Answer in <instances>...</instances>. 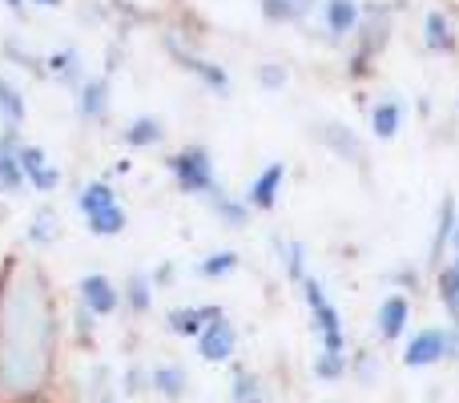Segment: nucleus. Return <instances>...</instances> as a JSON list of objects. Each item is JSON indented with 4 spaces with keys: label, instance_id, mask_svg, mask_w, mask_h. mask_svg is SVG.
Wrapping results in <instances>:
<instances>
[{
    "label": "nucleus",
    "instance_id": "nucleus-1",
    "mask_svg": "<svg viewBox=\"0 0 459 403\" xmlns=\"http://www.w3.org/2000/svg\"><path fill=\"white\" fill-rule=\"evenodd\" d=\"M56 364V315L48 278L32 262H8L0 278V403H32Z\"/></svg>",
    "mask_w": 459,
    "mask_h": 403
},
{
    "label": "nucleus",
    "instance_id": "nucleus-2",
    "mask_svg": "<svg viewBox=\"0 0 459 403\" xmlns=\"http://www.w3.org/2000/svg\"><path fill=\"white\" fill-rule=\"evenodd\" d=\"M299 286H302V299H307V307H310V319H315L318 339H323V351H331V355H347V331H342V315H339V307L326 299L323 283L307 275Z\"/></svg>",
    "mask_w": 459,
    "mask_h": 403
},
{
    "label": "nucleus",
    "instance_id": "nucleus-3",
    "mask_svg": "<svg viewBox=\"0 0 459 403\" xmlns=\"http://www.w3.org/2000/svg\"><path fill=\"white\" fill-rule=\"evenodd\" d=\"M169 174H174L182 194H202V198H210V194L218 190L214 158H210L206 145H186V150H178L174 158H169Z\"/></svg>",
    "mask_w": 459,
    "mask_h": 403
},
{
    "label": "nucleus",
    "instance_id": "nucleus-4",
    "mask_svg": "<svg viewBox=\"0 0 459 403\" xmlns=\"http://www.w3.org/2000/svg\"><path fill=\"white\" fill-rule=\"evenodd\" d=\"M459 355V327H423L403 343V367H436Z\"/></svg>",
    "mask_w": 459,
    "mask_h": 403
},
{
    "label": "nucleus",
    "instance_id": "nucleus-5",
    "mask_svg": "<svg viewBox=\"0 0 459 403\" xmlns=\"http://www.w3.org/2000/svg\"><path fill=\"white\" fill-rule=\"evenodd\" d=\"M355 37H359V53H355V61H351V73L367 77L371 61L383 53V45H387V37H391V8H367Z\"/></svg>",
    "mask_w": 459,
    "mask_h": 403
},
{
    "label": "nucleus",
    "instance_id": "nucleus-6",
    "mask_svg": "<svg viewBox=\"0 0 459 403\" xmlns=\"http://www.w3.org/2000/svg\"><path fill=\"white\" fill-rule=\"evenodd\" d=\"M77 299H81V307L89 311V315H113V311L121 307V291H117V283H113L109 275H85L77 283Z\"/></svg>",
    "mask_w": 459,
    "mask_h": 403
},
{
    "label": "nucleus",
    "instance_id": "nucleus-7",
    "mask_svg": "<svg viewBox=\"0 0 459 403\" xmlns=\"http://www.w3.org/2000/svg\"><path fill=\"white\" fill-rule=\"evenodd\" d=\"M234 351H238V327L230 323L226 315L214 319V323L198 335V355L206 359V364H226V359H234Z\"/></svg>",
    "mask_w": 459,
    "mask_h": 403
},
{
    "label": "nucleus",
    "instance_id": "nucleus-8",
    "mask_svg": "<svg viewBox=\"0 0 459 403\" xmlns=\"http://www.w3.org/2000/svg\"><path fill=\"white\" fill-rule=\"evenodd\" d=\"M407 323H411V299L387 294V299L379 302V311H375V335H379L383 343H395L407 335Z\"/></svg>",
    "mask_w": 459,
    "mask_h": 403
},
{
    "label": "nucleus",
    "instance_id": "nucleus-9",
    "mask_svg": "<svg viewBox=\"0 0 459 403\" xmlns=\"http://www.w3.org/2000/svg\"><path fill=\"white\" fill-rule=\"evenodd\" d=\"M21 170H24V182L40 194H53L61 186V170L45 158L40 145H21Z\"/></svg>",
    "mask_w": 459,
    "mask_h": 403
},
{
    "label": "nucleus",
    "instance_id": "nucleus-10",
    "mask_svg": "<svg viewBox=\"0 0 459 403\" xmlns=\"http://www.w3.org/2000/svg\"><path fill=\"white\" fill-rule=\"evenodd\" d=\"M282 182H286V162H270L250 182V190H246V206H250V210H274L278 194H282Z\"/></svg>",
    "mask_w": 459,
    "mask_h": 403
},
{
    "label": "nucleus",
    "instance_id": "nucleus-11",
    "mask_svg": "<svg viewBox=\"0 0 459 403\" xmlns=\"http://www.w3.org/2000/svg\"><path fill=\"white\" fill-rule=\"evenodd\" d=\"M222 307H174L166 315V331L169 335H182V339H198L214 319H222Z\"/></svg>",
    "mask_w": 459,
    "mask_h": 403
},
{
    "label": "nucleus",
    "instance_id": "nucleus-12",
    "mask_svg": "<svg viewBox=\"0 0 459 403\" xmlns=\"http://www.w3.org/2000/svg\"><path fill=\"white\" fill-rule=\"evenodd\" d=\"M24 170H21V129L8 126V134L0 137V190L21 194L24 190Z\"/></svg>",
    "mask_w": 459,
    "mask_h": 403
},
{
    "label": "nucleus",
    "instance_id": "nucleus-13",
    "mask_svg": "<svg viewBox=\"0 0 459 403\" xmlns=\"http://www.w3.org/2000/svg\"><path fill=\"white\" fill-rule=\"evenodd\" d=\"M323 24L334 40L355 37L363 24V8H359V0H323Z\"/></svg>",
    "mask_w": 459,
    "mask_h": 403
},
{
    "label": "nucleus",
    "instance_id": "nucleus-14",
    "mask_svg": "<svg viewBox=\"0 0 459 403\" xmlns=\"http://www.w3.org/2000/svg\"><path fill=\"white\" fill-rule=\"evenodd\" d=\"M315 134H318V142H323V145H331V150L339 153V158L355 162V166H363V162H367L363 142H359V137L351 134L347 126H339V121H323V126H318Z\"/></svg>",
    "mask_w": 459,
    "mask_h": 403
},
{
    "label": "nucleus",
    "instance_id": "nucleus-15",
    "mask_svg": "<svg viewBox=\"0 0 459 403\" xmlns=\"http://www.w3.org/2000/svg\"><path fill=\"white\" fill-rule=\"evenodd\" d=\"M109 97H113L109 77H89V81H81V89H77V113H81L85 121L105 118V113H109Z\"/></svg>",
    "mask_w": 459,
    "mask_h": 403
},
{
    "label": "nucleus",
    "instance_id": "nucleus-16",
    "mask_svg": "<svg viewBox=\"0 0 459 403\" xmlns=\"http://www.w3.org/2000/svg\"><path fill=\"white\" fill-rule=\"evenodd\" d=\"M455 222H459V210H455V198L452 194H444V202H439V214H436V234H431V267H439L444 262V250L452 246V234H455Z\"/></svg>",
    "mask_w": 459,
    "mask_h": 403
},
{
    "label": "nucleus",
    "instance_id": "nucleus-17",
    "mask_svg": "<svg viewBox=\"0 0 459 403\" xmlns=\"http://www.w3.org/2000/svg\"><path fill=\"white\" fill-rule=\"evenodd\" d=\"M169 48H174V53H178V61H182L186 69H190L194 77L202 81V85H206V89H214L218 97H230V77H226V69H222V65H214V61H202V57H194V53H182V48H178V45H169Z\"/></svg>",
    "mask_w": 459,
    "mask_h": 403
},
{
    "label": "nucleus",
    "instance_id": "nucleus-18",
    "mask_svg": "<svg viewBox=\"0 0 459 403\" xmlns=\"http://www.w3.org/2000/svg\"><path fill=\"white\" fill-rule=\"evenodd\" d=\"M399 129H403V101H395V97L375 101L371 105V134L379 137V142H391V137H399Z\"/></svg>",
    "mask_w": 459,
    "mask_h": 403
},
{
    "label": "nucleus",
    "instance_id": "nucleus-19",
    "mask_svg": "<svg viewBox=\"0 0 459 403\" xmlns=\"http://www.w3.org/2000/svg\"><path fill=\"white\" fill-rule=\"evenodd\" d=\"M423 45H428L431 53H452V48H455L452 16L439 13V8H431V13L423 16Z\"/></svg>",
    "mask_w": 459,
    "mask_h": 403
},
{
    "label": "nucleus",
    "instance_id": "nucleus-20",
    "mask_svg": "<svg viewBox=\"0 0 459 403\" xmlns=\"http://www.w3.org/2000/svg\"><path fill=\"white\" fill-rule=\"evenodd\" d=\"M150 388L166 399H182L186 388H190V375H186L182 364H161V367L150 372Z\"/></svg>",
    "mask_w": 459,
    "mask_h": 403
},
{
    "label": "nucleus",
    "instance_id": "nucleus-21",
    "mask_svg": "<svg viewBox=\"0 0 459 403\" xmlns=\"http://www.w3.org/2000/svg\"><path fill=\"white\" fill-rule=\"evenodd\" d=\"M258 8L270 24H299L315 13V0H258Z\"/></svg>",
    "mask_w": 459,
    "mask_h": 403
},
{
    "label": "nucleus",
    "instance_id": "nucleus-22",
    "mask_svg": "<svg viewBox=\"0 0 459 403\" xmlns=\"http://www.w3.org/2000/svg\"><path fill=\"white\" fill-rule=\"evenodd\" d=\"M436 286H439V302L447 307V315L459 323V250H455V258L447 262V267H439V278H436Z\"/></svg>",
    "mask_w": 459,
    "mask_h": 403
},
{
    "label": "nucleus",
    "instance_id": "nucleus-23",
    "mask_svg": "<svg viewBox=\"0 0 459 403\" xmlns=\"http://www.w3.org/2000/svg\"><path fill=\"white\" fill-rule=\"evenodd\" d=\"M109 206H117V194H113V186H109V182H89L85 190L77 194V210H81V218H93V214L109 210Z\"/></svg>",
    "mask_w": 459,
    "mask_h": 403
},
{
    "label": "nucleus",
    "instance_id": "nucleus-24",
    "mask_svg": "<svg viewBox=\"0 0 459 403\" xmlns=\"http://www.w3.org/2000/svg\"><path fill=\"white\" fill-rule=\"evenodd\" d=\"M126 142L134 145V150H150V145H161L166 142V126H161L158 118H134L126 129Z\"/></svg>",
    "mask_w": 459,
    "mask_h": 403
},
{
    "label": "nucleus",
    "instance_id": "nucleus-25",
    "mask_svg": "<svg viewBox=\"0 0 459 403\" xmlns=\"http://www.w3.org/2000/svg\"><path fill=\"white\" fill-rule=\"evenodd\" d=\"M210 206H214V214L226 222L230 230H242L246 222H250V206H246V202H238V198H230V194L222 190V186H218V190L210 194Z\"/></svg>",
    "mask_w": 459,
    "mask_h": 403
},
{
    "label": "nucleus",
    "instance_id": "nucleus-26",
    "mask_svg": "<svg viewBox=\"0 0 459 403\" xmlns=\"http://www.w3.org/2000/svg\"><path fill=\"white\" fill-rule=\"evenodd\" d=\"M85 222H89V234H97V238H117L121 230L129 226V218H126L121 206H109V210L93 214V218H85Z\"/></svg>",
    "mask_w": 459,
    "mask_h": 403
},
{
    "label": "nucleus",
    "instance_id": "nucleus-27",
    "mask_svg": "<svg viewBox=\"0 0 459 403\" xmlns=\"http://www.w3.org/2000/svg\"><path fill=\"white\" fill-rule=\"evenodd\" d=\"M29 238H32L37 246H53L56 238H61V226H56L53 206H45V210L32 214V230H29Z\"/></svg>",
    "mask_w": 459,
    "mask_h": 403
},
{
    "label": "nucleus",
    "instance_id": "nucleus-28",
    "mask_svg": "<svg viewBox=\"0 0 459 403\" xmlns=\"http://www.w3.org/2000/svg\"><path fill=\"white\" fill-rule=\"evenodd\" d=\"M238 262H242L238 258V250H214L210 258L198 262V275L202 278H226V275H234L238 270Z\"/></svg>",
    "mask_w": 459,
    "mask_h": 403
},
{
    "label": "nucleus",
    "instance_id": "nucleus-29",
    "mask_svg": "<svg viewBox=\"0 0 459 403\" xmlns=\"http://www.w3.org/2000/svg\"><path fill=\"white\" fill-rule=\"evenodd\" d=\"M48 73H53L56 81H65V85H77V81H81V53H77V48L56 53L53 61H48Z\"/></svg>",
    "mask_w": 459,
    "mask_h": 403
},
{
    "label": "nucleus",
    "instance_id": "nucleus-30",
    "mask_svg": "<svg viewBox=\"0 0 459 403\" xmlns=\"http://www.w3.org/2000/svg\"><path fill=\"white\" fill-rule=\"evenodd\" d=\"M126 299H129V307L137 311V315H145V311L153 307V283L145 275H129V283H126Z\"/></svg>",
    "mask_w": 459,
    "mask_h": 403
},
{
    "label": "nucleus",
    "instance_id": "nucleus-31",
    "mask_svg": "<svg viewBox=\"0 0 459 403\" xmlns=\"http://www.w3.org/2000/svg\"><path fill=\"white\" fill-rule=\"evenodd\" d=\"M278 250H282V262H286L290 283H302V278H307V246L302 242H278Z\"/></svg>",
    "mask_w": 459,
    "mask_h": 403
},
{
    "label": "nucleus",
    "instance_id": "nucleus-32",
    "mask_svg": "<svg viewBox=\"0 0 459 403\" xmlns=\"http://www.w3.org/2000/svg\"><path fill=\"white\" fill-rule=\"evenodd\" d=\"M0 113H4V118H8V126H13V129L21 126V121H24V113H29V110H24V97L16 93V89L8 85L4 77H0Z\"/></svg>",
    "mask_w": 459,
    "mask_h": 403
},
{
    "label": "nucleus",
    "instance_id": "nucleus-33",
    "mask_svg": "<svg viewBox=\"0 0 459 403\" xmlns=\"http://www.w3.org/2000/svg\"><path fill=\"white\" fill-rule=\"evenodd\" d=\"M310 367H315L318 380H342V375H347V355H331V351H318Z\"/></svg>",
    "mask_w": 459,
    "mask_h": 403
},
{
    "label": "nucleus",
    "instance_id": "nucleus-34",
    "mask_svg": "<svg viewBox=\"0 0 459 403\" xmlns=\"http://www.w3.org/2000/svg\"><path fill=\"white\" fill-rule=\"evenodd\" d=\"M286 81H290L286 65H278V61H262V65H258V85H262V89H282Z\"/></svg>",
    "mask_w": 459,
    "mask_h": 403
},
{
    "label": "nucleus",
    "instance_id": "nucleus-35",
    "mask_svg": "<svg viewBox=\"0 0 459 403\" xmlns=\"http://www.w3.org/2000/svg\"><path fill=\"white\" fill-rule=\"evenodd\" d=\"M230 396H234V403H254V399H258V375H254V372H238L234 375V391H230Z\"/></svg>",
    "mask_w": 459,
    "mask_h": 403
},
{
    "label": "nucleus",
    "instance_id": "nucleus-36",
    "mask_svg": "<svg viewBox=\"0 0 459 403\" xmlns=\"http://www.w3.org/2000/svg\"><path fill=\"white\" fill-rule=\"evenodd\" d=\"M142 391H150V372L129 367V372H126V396H142Z\"/></svg>",
    "mask_w": 459,
    "mask_h": 403
},
{
    "label": "nucleus",
    "instance_id": "nucleus-37",
    "mask_svg": "<svg viewBox=\"0 0 459 403\" xmlns=\"http://www.w3.org/2000/svg\"><path fill=\"white\" fill-rule=\"evenodd\" d=\"M32 4H40V8H61L65 0H32Z\"/></svg>",
    "mask_w": 459,
    "mask_h": 403
},
{
    "label": "nucleus",
    "instance_id": "nucleus-38",
    "mask_svg": "<svg viewBox=\"0 0 459 403\" xmlns=\"http://www.w3.org/2000/svg\"><path fill=\"white\" fill-rule=\"evenodd\" d=\"M4 4L13 8V13H21V8H24V0H4Z\"/></svg>",
    "mask_w": 459,
    "mask_h": 403
},
{
    "label": "nucleus",
    "instance_id": "nucleus-39",
    "mask_svg": "<svg viewBox=\"0 0 459 403\" xmlns=\"http://www.w3.org/2000/svg\"><path fill=\"white\" fill-rule=\"evenodd\" d=\"M452 246H455V250H459V222H455V234H452Z\"/></svg>",
    "mask_w": 459,
    "mask_h": 403
},
{
    "label": "nucleus",
    "instance_id": "nucleus-40",
    "mask_svg": "<svg viewBox=\"0 0 459 403\" xmlns=\"http://www.w3.org/2000/svg\"><path fill=\"white\" fill-rule=\"evenodd\" d=\"M97 403H117V399H113V396H101V399H97Z\"/></svg>",
    "mask_w": 459,
    "mask_h": 403
},
{
    "label": "nucleus",
    "instance_id": "nucleus-41",
    "mask_svg": "<svg viewBox=\"0 0 459 403\" xmlns=\"http://www.w3.org/2000/svg\"><path fill=\"white\" fill-rule=\"evenodd\" d=\"M32 403H45V399H32Z\"/></svg>",
    "mask_w": 459,
    "mask_h": 403
}]
</instances>
